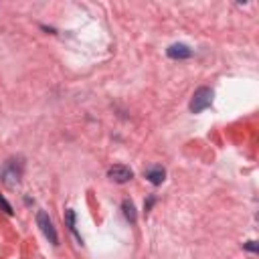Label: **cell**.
<instances>
[{
    "label": "cell",
    "mask_w": 259,
    "mask_h": 259,
    "mask_svg": "<svg viewBox=\"0 0 259 259\" xmlns=\"http://www.w3.org/2000/svg\"><path fill=\"white\" fill-rule=\"evenodd\" d=\"M121 208H123L125 219H127L130 223H136V206H134V202H132V200H123V202H121Z\"/></svg>",
    "instance_id": "cell-7"
},
{
    "label": "cell",
    "mask_w": 259,
    "mask_h": 259,
    "mask_svg": "<svg viewBox=\"0 0 259 259\" xmlns=\"http://www.w3.org/2000/svg\"><path fill=\"white\" fill-rule=\"evenodd\" d=\"M0 208H2L6 214H12V206H10V204H8V202H6L2 196H0Z\"/></svg>",
    "instance_id": "cell-9"
},
{
    "label": "cell",
    "mask_w": 259,
    "mask_h": 259,
    "mask_svg": "<svg viewBox=\"0 0 259 259\" xmlns=\"http://www.w3.org/2000/svg\"><path fill=\"white\" fill-rule=\"evenodd\" d=\"M2 182L6 184V186H16L18 184V180H20V176H22V162H18V160H8L4 166H2Z\"/></svg>",
    "instance_id": "cell-2"
},
{
    "label": "cell",
    "mask_w": 259,
    "mask_h": 259,
    "mask_svg": "<svg viewBox=\"0 0 259 259\" xmlns=\"http://www.w3.org/2000/svg\"><path fill=\"white\" fill-rule=\"evenodd\" d=\"M144 174H146V178H148L152 184H156V186L162 184L164 178H166V170H164L162 166H152V168H148Z\"/></svg>",
    "instance_id": "cell-6"
},
{
    "label": "cell",
    "mask_w": 259,
    "mask_h": 259,
    "mask_svg": "<svg viewBox=\"0 0 259 259\" xmlns=\"http://www.w3.org/2000/svg\"><path fill=\"white\" fill-rule=\"evenodd\" d=\"M166 53H168L170 59H188L192 55V49L188 45H184V42H174V45L168 47Z\"/></svg>",
    "instance_id": "cell-5"
},
{
    "label": "cell",
    "mask_w": 259,
    "mask_h": 259,
    "mask_svg": "<svg viewBox=\"0 0 259 259\" xmlns=\"http://www.w3.org/2000/svg\"><path fill=\"white\" fill-rule=\"evenodd\" d=\"M210 103H212V89H210V87H198V89L194 91V95H192L188 107H190L192 113H200V111H204Z\"/></svg>",
    "instance_id": "cell-1"
},
{
    "label": "cell",
    "mask_w": 259,
    "mask_h": 259,
    "mask_svg": "<svg viewBox=\"0 0 259 259\" xmlns=\"http://www.w3.org/2000/svg\"><path fill=\"white\" fill-rule=\"evenodd\" d=\"M36 225L40 227L42 235H45L53 245H59V237H57V231H55V227H53V221L49 219V214H47L45 210H38V214H36Z\"/></svg>",
    "instance_id": "cell-3"
},
{
    "label": "cell",
    "mask_w": 259,
    "mask_h": 259,
    "mask_svg": "<svg viewBox=\"0 0 259 259\" xmlns=\"http://www.w3.org/2000/svg\"><path fill=\"white\" fill-rule=\"evenodd\" d=\"M65 221H67V225H69V231H71V233H75V235H77V239L81 241V235H79V233H77V229H75V212H73L71 208H67V210H65Z\"/></svg>",
    "instance_id": "cell-8"
},
{
    "label": "cell",
    "mask_w": 259,
    "mask_h": 259,
    "mask_svg": "<svg viewBox=\"0 0 259 259\" xmlns=\"http://www.w3.org/2000/svg\"><path fill=\"white\" fill-rule=\"evenodd\" d=\"M107 176H109V180H113V182H117V184H123V182L132 180L134 172H132L127 166H123V164H115V166H111V168L107 170Z\"/></svg>",
    "instance_id": "cell-4"
},
{
    "label": "cell",
    "mask_w": 259,
    "mask_h": 259,
    "mask_svg": "<svg viewBox=\"0 0 259 259\" xmlns=\"http://www.w3.org/2000/svg\"><path fill=\"white\" fill-rule=\"evenodd\" d=\"M245 247H247L249 251H257V245H255V241H249V243H247Z\"/></svg>",
    "instance_id": "cell-10"
}]
</instances>
